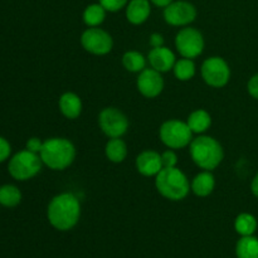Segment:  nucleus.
I'll return each instance as SVG.
<instances>
[{
	"label": "nucleus",
	"mask_w": 258,
	"mask_h": 258,
	"mask_svg": "<svg viewBox=\"0 0 258 258\" xmlns=\"http://www.w3.org/2000/svg\"><path fill=\"white\" fill-rule=\"evenodd\" d=\"M49 223L58 231H70L78 223L81 203L72 193H60L49 202L47 208Z\"/></svg>",
	"instance_id": "nucleus-1"
},
{
	"label": "nucleus",
	"mask_w": 258,
	"mask_h": 258,
	"mask_svg": "<svg viewBox=\"0 0 258 258\" xmlns=\"http://www.w3.org/2000/svg\"><path fill=\"white\" fill-rule=\"evenodd\" d=\"M43 164L52 170H64L76 159V148L64 138H52L43 143L39 153Z\"/></svg>",
	"instance_id": "nucleus-2"
},
{
	"label": "nucleus",
	"mask_w": 258,
	"mask_h": 258,
	"mask_svg": "<svg viewBox=\"0 0 258 258\" xmlns=\"http://www.w3.org/2000/svg\"><path fill=\"white\" fill-rule=\"evenodd\" d=\"M155 186L160 196L173 202L183 201L190 191L188 178L176 166L161 169L155 176Z\"/></svg>",
	"instance_id": "nucleus-3"
},
{
	"label": "nucleus",
	"mask_w": 258,
	"mask_h": 258,
	"mask_svg": "<svg viewBox=\"0 0 258 258\" xmlns=\"http://www.w3.org/2000/svg\"><path fill=\"white\" fill-rule=\"evenodd\" d=\"M190 156L194 163L203 170H214L223 160V148L211 136L201 135L190 143Z\"/></svg>",
	"instance_id": "nucleus-4"
},
{
	"label": "nucleus",
	"mask_w": 258,
	"mask_h": 258,
	"mask_svg": "<svg viewBox=\"0 0 258 258\" xmlns=\"http://www.w3.org/2000/svg\"><path fill=\"white\" fill-rule=\"evenodd\" d=\"M43 161L39 154L32 153L29 150H22L13 155L8 164V171L15 180L25 181L34 178L40 171Z\"/></svg>",
	"instance_id": "nucleus-5"
},
{
	"label": "nucleus",
	"mask_w": 258,
	"mask_h": 258,
	"mask_svg": "<svg viewBox=\"0 0 258 258\" xmlns=\"http://www.w3.org/2000/svg\"><path fill=\"white\" fill-rule=\"evenodd\" d=\"M159 136L164 145L173 150L183 149L190 145L193 140V133L188 123L180 120H168L160 126Z\"/></svg>",
	"instance_id": "nucleus-6"
},
{
	"label": "nucleus",
	"mask_w": 258,
	"mask_h": 258,
	"mask_svg": "<svg viewBox=\"0 0 258 258\" xmlns=\"http://www.w3.org/2000/svg\"><path fill=\"white\" fill-rule=\"evenodd\" d=\"M175 47L183 58H197L204 49L203 34L196 28H181L175 37Z\"/></svg>",
	"instance_id": "nucleus-7"
},
{
	"label": "nucleus",
	"mask_w": 258,
	"mask_h": 258,
	"mask_svg": "<svg viewBox=\"0 0 258 258\" xmlns=\"http://www.w3.org/2000/svg\"><path fill=\"white\" fill-rule=\"evenodd\" d=\"M202 77L204 82L211 87L222 88L229 82L231 68L223 58H207L202 64Z\"/></svg>",
	"instance_id": "nucleus-8"
},
{
	"label": "nucleus",
	"mask_w": 258,
	"mask_h": 258,
	"mask_svg": "<svg viewBox=\"0 0 258 258\" xmlns=\"http://www.w3.org/2000/svg\"><path fill=\"white\" fill-rule=\"evenodd\" d=\"M98 123L107 138H121L128 128V120L125 113L116 107H106L98 115Z\"/></svg>",
	"instance_id": "nucleus-9"
},
{
	"label": "nucleus",
	"mask_w": 258,
	"mask_h": 258,
	"mask_svg": "<svg viewBox=\"0 0 258 258\" xmlns=\"http://www.w3.org/2000/svg\"><path fill=\"white\" fill-rule=\"evenodd\" d=\"M81 44L91 54L105 55L112 50L113 40L106 30L98 27H90L81 35Z\"/></svg>",
	"instance_id": "nucleus-10"
},
{
	"label": "nucleus",
	"mask_w": 258,
	"mask_h": 258,
	"mask_svg": "<svg viewBox=\"0 0 258 258\" xmlns=\"http://www.w3.org/2000/svg\"><path fill=\"white\" fill-rule=\"evenodd\" d=\"M197 18V8L186 0H174L164 8V19L173 27H186Z\"/></svg>",
	"instance_id": "nucleus-11"
},
{
	"label": "nucleus",
	"mask_w": 258,
	"mask_h": 258,
	"mask_svg": "<svg viewBox=\"0 0 258 258\" xmlns=\"http://www.w3.org/2000/svg\"><path fill=\"white\" fill-rule=\"evenodd\" d=\"M138 90L144 97L155 98L163 92L164 80L161 73L154 68H145L141 71L136 81Z\"/></svg>",
	"instance_id": "nucleus-12"
},
{
	"label": "nucleus",
	"mask_w": 258,
	"mask_h": 258,
	"mask_svg": "<svg viewBox=\"0 0 258 258\" xmlns=\"http://www.w3.org/2000/svg\"><path fill=\"white\" fill-rule=\"evenodd\" d=\"M148 60L150 63L151 68L159 71L160 73L169 72L170 70H173L174 64L176 62L175 54L173 53V50L166 48L165 45L153 48L149 52Z\"/></svg>",
	"instance_id": "nucleus-13"
},
{
	"label": "nucleus",
	"mask_w": 258,
	"mask_h": 258,
	"mask_svg": "<svg viewBox=\"0 0 258 258\" xmlns=\"http://www.w3.org/2000/svg\"><path fill=\"white\" fill-rule=\"evenodd\" d=\"M136 169L144 176H156L163 169L161 155L153 150L143 151L136 158Z\"/></svg>",
	"instance_id": "nucleus-14"
},
{
	"label": "nucleus",
	"mask_w": 258,
	"mask_h": 258,
	"mask_svg": "<svg viewBox=\"0 0 258 258\" xmlns=\"http://www.w3.org/2000/svg\"><path fill=\"white\" fill-rule=\"evenodd\" d=\"M151 14L150 0H128L126 5V19L134 25H140L149 19Z\"/></svg>",
	"instance_id": "nucleus-15"
},
{
	"label": "nucleus",
	"mask_w": 258,
	"mask_h": 258,
	"mask_svg": "<svg viewBox=\"0 0 258 258\" xmlns=\"http://www.w3.org/2000/svg\"><path fill=\"white\" fill-rule=\"evenodd\" d=\"M214 186H216V179L209 170H204L197 174L190 184L191 191L201 198L211 196L214 190Z\"/></svg>",
	"instance_id": "nucleus-16"
},
{
	"label": "nucleus",
	"mask_w": 258,
	"mask_h": 258,
	"mask_svg": "<svg viewBox=\"0 0 258 258\" xmlns=\"http://www.w3.org/2000/svg\"><path fill=\"white\" fill-rule=\"evenodd\" d=\"M59 110L64 117L75 120L82 112V101L73 92H66L59 97Z\"/></svg>",
	"instance_id": "nucleus-17"
},
{
	"label": "nucleus",
	"mask_w": 258,
	"mask_h": 258,
	"mask_svg": "<svg viewBox=\"0 0 258 258\" xmlns=\"http://www.w3.org/2000/svg\"><path fill=\"white\" fill-rule=\"evenodd\" d=\"M106 158L112 163H122L127 156V146L121 138H112L105 146Z\"/></svg>",
	"instance_id": "nucleus-18"
},
{
	"label": "nucleus",
	"mask_w": 258,
	"mask_h": 258,
	"mask_svg": "<svg viewBox=\"0 0 258 258\" xmlns=\"http://www.w3.org/2000/svg\"><path fill=\"white\" fill-rule=\"evenodd\" d=\"M186 123H188L189 128H190L193 134H203L211 127L212 117L208 113V111L199 108V110L193 111L188 116Z\"/></svg>",
	"instance_id": "nucleus-19"
},
{
	"label": "nucleus",
	"mask_w": 258,
	"mask_h": 258,
	"mask_svg": "<svg viewBox=\"0 0 258 258\" xmlns=\"http://www.w3.org/2000/svg\"><path fill=\"white\" fill-rule=\"evenodd\" d=\"M106 13L107 10L100 4V3H93L86 7V9L83 10V22L90 27H100L103 22H105Z\"/></svg>",
	"instance_id": "nucleus-20"
},
{
	"label": "nucleus",
	"mask_w": 258,
	"mask_h": 258,
	"mask_svg": "<svg viewBox=\"0 0 258 258\" xmlns=\"http://www.w3.org/2000/svg\"><path fill=\"white\" fill-rule=\"evenodd\" d=\"M238 258H258V239L253 236L242 237L236 246Z\"/></svg>",
	"instance_id": "nucleus-21"
},
{
	"label": "nucleus",
	"mask_w": 258,
	"mask_h": 258,
	"mask_svg": "<svg viewBox=\"0 0 258 258\" xmlns=\"http://www.w3.org/2000/svg\"><path fill=\"white\" fill-rule=\"evenodd\" d=\"M22 202V191L13 184L0 186V206L14 208Z\"/></svg>",
	"instance_id": "nucleus-22"
},
{
	"label": "nucleus",
	"mask_w": 258,
	"mask_h": 258,
	"mask_svg": "<svg viewBox=\"0 0 258 258\" xmlns=\"http://www.w3.org/2000/svg\"><path fill=\"white\" fill-rule=\"evenodd\" d=\"M234 228L242 237L253 236L257 229V219L249 213H241L234 221Z\"/></svg>",
	"instance_id": "nucleus-23"
},
{
	"label": "nucleus",
	"mask_w": 258,
	"mask_h": 258,
	"mask_svg": "<svg viewBox=\"0 0 258 258\" xmlns=\"http://www.w3.org/2000/svg\"><path fill=\"white\" fill-rule=\"evenodd\" d=\"M122 64L128 72L140 73L146 67V58L136 50H128L122 55Z\"/></svg>",
	"instance_id": "nucleus-24"
},
{
	"label": "nucleus",
	"mask_w": 258,
	"mask_h": 258,
	"mask_svg": "<svg viewBox=\"0 0 258 258\" xmlns=\"http://www.w3.org/2000/svg\"><path fill=\"white\" fill-rule=\"evenodd\" d=\"M173 71L176 80L185 82L196 76V63L190 58H181V59L176 60Z\"/></svg>",
	"instance_id": "nucleus-25"
},
{
	"label": "nucleus",
	"mask_w": 258,
	"mask_h": 258,
	"mask_svg": "<svg viewBox=\"0 0 258 258\" xmlns=\"http://www.w3.org/2000/svg\"><path fill=\"white\" fill-rule=\"evenodd\" d=\"M98 3H100L107 12L116 13L118 12V10L122 9V8H126L128 0H98Z\"/></svg>",
	"instance_id": "nucleus-26"
},
{
	"label": "nucleus",
	"mask_w": 258,
	"mask_h": 258,
	"mask_svg": "<svg viewBox=\"0 0 258 258\" xmlns=\"http://www.w3.org/2000/svg\"><path fill=\"white\" fill-rule=\"evenodd\" d=\"M161 163H163V168H174L178 164V156L174 153L173 149L164 151L161 154Z\"/></svg>",
	"instance_id": "nucleus-27"
},
{
	"label": "nucleus",
	"mask_w": 258,
	"mask_h": 258,
	"mask_svg": "<svg viewBox=\"0 0 258 258\" xmlns=\"http://www.w3.org/2000/svg\"><path fill=\"white\" fill-rule=\"evenodd\" d=\"M10 154H12V146H10L9 141L0 136V163H4L5 160H8Z\"/></svg>",
	"instance_id": "nucleus-28"
},
{
	"label": "nucleus",
	"mask_w": 258,
	"mask_h": 258,
	"mask_svg": "<svg viewBox=\"0 0 258 258\" xmlns=\"http://www.w3.org/2000/svg\"><path fill=\"white\" fill-rule=\"evenodd\" d=\"M43 143H44V141H42L40 139L30 138L29 140L27 141V144H25V149L29 151H32V153L39 154L40 150H42V148H43Z\"/></svg>",
	"instance_id": "nucleus-29"
},
{
	"label": "nucleus",
	"mask_w": 258,
	"mask_h": 258,
	"mask_svg": "<svg viewBox=\"0 0 258 258\" xmlns=\"http://www.w3.org/2000/svg\"><path fill=\"white\" fill-rule=\"evenodd\" d=\"M247 91L252 97L258 100V73L249 78L248 83H247Z\"/></svg>",
	"instance_id": "nucleus-30"
},
{
	"label": "nucleus",
	"mask_w": 258,
	"mask_h": 258,
	"mask_svg": "<svg viewBox=\"0 0 258 258\" xmlns=\"http://www.w3.org/2000/svg\"><path fill=\"white\" fill-rule=\"evenodd\" d=\"M150 44L153 45V48L155 47H161L164 45V38L160 33H154L150 35Z\"/></svg>",
	"instance_id": "nucleus-31"
},
{
	"label": "nucleus",
	"mask_w": 258,
	"mask_h": 258,
	"mask_svg": "<svg viewBox=\"0 0 258 258\" xmlns=\"http://www.w3.org/2000/svg\"><path fill=\"white\" fill-rule=\"evenodd\" d=\"M251 191L256 198H258V173L256 174V176H254L251 183Z\"/></svg>",
	"instance_id": "nucleus-32"
},
{
	"label": "nucleus",
	"mask_w": 258,
	"mask_h": 258,
	"mask_svg": "<svg viewBox=\"0 0 258 258\" xmlns=\"http://www.w3.org/2000/svg\"><path fill=\"white\" fill-rule=\"evenodd\" d=\"M150 2H151V4H154L155 7L165 8L166 5H169L171 2H174V0H150Z\"/></svg>",
	"instance_id": "nucleus-33"
}]
</instances>
